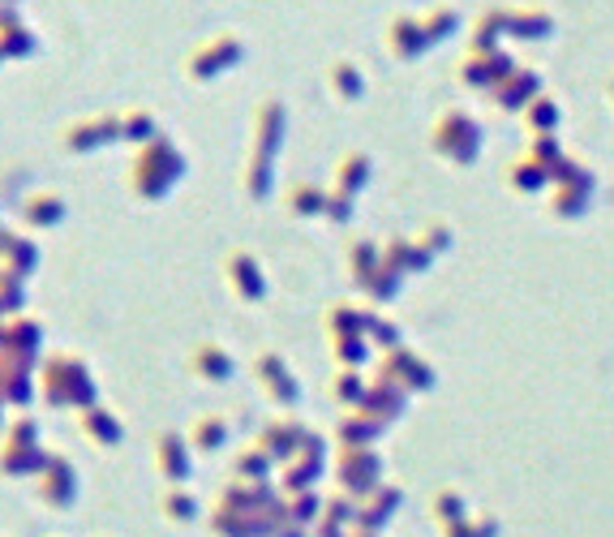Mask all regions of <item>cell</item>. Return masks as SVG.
<instances>
[{
	"label": "cell",
	"mask_w": 614,
	"mask_h": 537,
	"mask_svg": "<svg viewBox=\"0 0 614 537\" xmlns=\"http://www.w3.org/2000/svg\"><path fill=\"white\" fill-rule=\"evenodd\" d=\"M121 138H125V142H142V146H146L151 138H160L155 134V117H151L146 108H130V112L121 117Z\"/></svg>",
	"instance_id": "cell-7"
},
{
	"label": "cell",
	"mask_w": 614,
	"mask_h": 537,
	"mask_svg": "<svg viewBox=\"0 0 614 537\" xmlns=\"http://www.w3.org/2000/svg\"><path fill=\"white\" fill-rule=\"evenodd\" d=\"M279 125H284V108L279 103H263L259 117H254V130H259V151H275V138H279Z\"/></svg>",
	"instance_id": "cell-6"
},
{
	"label": "cell",
	"mask_w": 614,
	"mask_h": 537,
	"mask_svg": "<svg viewBox=\"0 0 614 537\" xmlns=\"http://www.w3.org/2000/svg\"><path fill=\"white\" fill-rule=\"evenodd\" d=\"M13 4H18V0H0V9H13Z\"/></svg>",
	"instance_id": "cell-8"
},
{
	"label": "cell",
	"mask_w": 614,
	"mask_h": 537,
	"mask_svg": "<svg viewBox=\"0 0 614 537\" xmlns=\"http://www.w3.org/2000/svg\"><path fill=\"white\" fill-rule=\"evenodd\" d=\"M180 168H185V160H180V151H176L168 138H151L142 151H138V160H133V194L138 198H160V194H168L173 189V180L180 177Z\"/></svg>",
	"instance_id": "cell-1"
},
{
	"label": "cell",
	"mask_w": 614,
	"mask_h": 537,
	"mask_svg": "<svg viewBox=\"0 0 614 537\" xmlns=\"http://www.w3.org/2000/svg\"><path fill=\"white\" fill-rule=\"evenodd\" d=\"M0 61H4V47H0Z\"/></svg>",
	"instance_id": "cell-9"
},
{
	"label": "cell",
	"mask_w": 614,
	"mask_h": 537,
	"mask_svg": "<svg viewBox=\"0 0 614 537\" xmlns=\"http://www.w3.org/2000/svg\"><path fill=\"white\" fill-rule=\"evenodd\" d=\"M237 56H241V40H237V35H216V40H207V44H198L189 52L185 74H189L194 83H211L223 65H232Z\"/></svg>",
	"instance_id": "cell-2"
},
{
	"label": "cell",
	"mask_w": 614,
	"mask_h": 537,
	"mask_svg": "<svg viewBox=\"0 0 614 537\" xmlns=\"http://www.w3.org/2000/svg\"><path fill=\"white\" fill-rule=\"evenodd\" d=\"M26 224H56L61 216H65V202L52 194V189H40V194H31L26 198Z\"/></svg>",
	"instance_id": "cell-5"
},
{
	"label": "cell",
	"mask_w": 614,
	"mask_h": 537,
	"mask_svg": "<svg viewBox=\"0 0 614 537\" xmlns=\"http://www.w3.org/2000/svg\"><path fill=\"white\" fill-rule=\"evenodd\" d=\"M121 138V117H87V121H74L61 142L74 151V155H87V151H99V146H112Z\"/></svg>",
	"instance_id": "cell-3"
},
{
	"label": "cell",
	"mask_w": 614,
	"mask_h": 537,
	"mask_svg": "<svg viewBox=\"0 0 614 537\" xmlns=\"http://www.w3.org/2000/svg\"><path fill=\"white\" fill-rule=\"evenodd\" d=\"M0 47H4V56H31L35 52V31L22 22L18 9H0Z\"/></svg>",
	"instance_id": "cell-4"
}]
</instances>
